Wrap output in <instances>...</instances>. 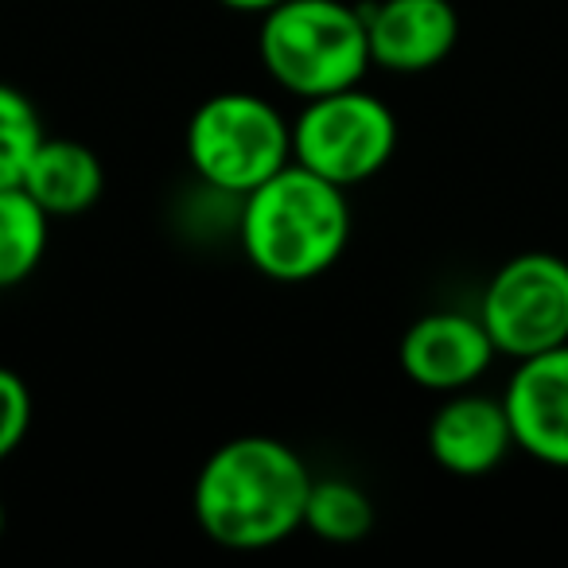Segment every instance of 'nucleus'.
Listing matches in <instances>:
<instances>
[{
  "mask_svg": "<svg viewBox=\"0 0 568 568\" xmlns=\"http://www.w3.org/2000/svg\"><path fill=\"white\" fill-rule=\"evenodd\" d=\"M312 471L293 444L237 436L214 448L195 475L191 506L214 545L234 552L273 549L304 526Z\"/></svg>",
  "mask_w": 568,
  "mask_h": 568,
  "instance_id": "1",
  "label": "nucleus"
},
{
  "mask_svg": "<svg viewBox=\"0 0 568 568\" xmlns=\"http://www.w3.org/2000/svg\"><path fill=\"white\" fill-rule=\"evenodd\" d=\"M237 237L257 273L281 284H301L327 273L351 237L347 187L288 164L242 199Z\"/></svg>",
  "mask_w": 568,
  "mask_h": 568,
  "instance_id": "2",
  "label": "nucleus"
},
{
  "mask_svg": "<svg viewBox=\"0 0 568 568\" xmlns=\"http://www.w3.org/2000/svg\"><path fill=\"white\" fill-rule=\"evenodd\" d=\"M257 55L268 79L304 102L358 87L374 63L366 12L347 0H281L261 17Z\"/></svg>",
  "mask_w": 568,
  "mask_h": 568,
  "instance_id": "3",
  "label": "nucleus"
},
{
  "mask_svg": "<svg viewBox=\"0 0 568 568\" xmlns=\"http://www.w3.org/2000/svg\"><path fill=\"white\" fill-rule=\"evenodd\" d=\"M187 164L211 191L245 199L293 164V125L257 94H214L187 121Z\"/></svg>",
  "mask_w": 568,
  "mask_h": 568,
  "instance_id": "4",
  "label": "nucleus"
},
{
  "mask_svg": "<svg viewBox=\"0 0 568 568\" xmlns=\"http://www.w3.org/2000/svg\"><path fill=\"white\" fill-rule=\"evenodd\" d=\"M397 149V118L358 87L312 98L293 121V160L339 187L378 175Z\"/></svg>",
  "mask_w": 568,
  "mask_h": 568,
  "instance_id": "5",
  "label": "nucleus"
},
{
  "mask_svg": "<svg viewBox=\"0 0 568 568\" xmlns=\"http://www.w3.org/2000/svg\"><path fill=\"white\" fill-rule=\"evenodd\" d=\"M479 320L495 351L514 363L568 343V261L557 253H518L487 281Z\"/></svg>",
  "mask_w": 568,
  "mask_h": 568,
  "instance_id": "6",
  "label": "nucleus"
},
{
  "mask_svg": "<svg viewBox=\"0 0 568 568\" xmlns=\"http://www.w3.org/2000/svg\"><path fill=\"white\" fill-rule=\"evenodd\" d=\"M495 339L479 312H428L402 335V371L433 394L471 389L495 363Z\"/></svg>",
  "mask_w": 568,
  "mask_h": 568,
  "instance_id": "7",
  "label": "nucleus"
},
{
  "mask_svg": "<svg viewBox=\"0 0 568 568\" xmlns=\"http://www.w3.org/2000/svg\"><path fill=\"white\" fill-rule=\"evenodd\" d=\"M503 405L510 413L514 448L568 471V343L521 358Z\"/></svg>",
  "mask_w": 568,
  "mask_h": 568,
  "instance_id": "8",
  "label": "nucleus"
},
{
  "mask_svg": "<svg viewBox=\"0 0 568 568\" xmlns=\"http://www.w3.org/2000/svg\"><path fill=\"white\" fill-rule=\"evenodd\" d=\"M374 67L394 74H420L440 67L459 40L452 0H378L363 4Z\"/></svg>",
  "mask_w": 568,
  "mask_h": 568,
  "instance_id": "9",
  "label": "nucleus"
},
{
  "mask_svg": "<svg viewBox=\"0 0 568 568\" xmlns=\"http://www.w3.org/2000/svg\"><path fill=\"white\" fill-rule=\"evenodd\" d=\"M510 448L514 428L503 397L459 389L436 409L433 425H428V452L444 471L459 475V479L490 475L510 456Z\"/></svg>",
  "mask_w": 568,
  "mask_h": 568,
  "instance_id": "10",
  "label": "nucleus"
},
{
  "mask_svg": "<svg viewBox=\"0 0 568 568\" xmlns=\"http://www.w3.org/2000/svg\"><path fill=\"white\" fill-rule=\"evenodd\" d=\"M20 187L51 214V219H71L82 214L102 199L105 172L102 160L90 144L71 141V136H43L28 164Z\"/></svg>",
  "mask_w": 568,
  "mask_h": 568,
  "instance_id": "11",
  "label": "nucleus"
},
{
  "mask_svg": "<svg viewBox=\"0 0 568 568\" xmlns=\"http://www.w3.org/2000/svg\"><path fill=\"white\" fill-rule=\"evenodd\" d=\"M51 214L24 187H0V288H17L48 253Z\"/></svg>",
  "mask_w": 568,
  "mask_h": 568,
  "instance_id": "12",
  "label": "nucleus"
},
{
  "mask_svg": "<svg viewBox=\"0 0 568 568\" xmlns=\"http://www.w3.org/2000/svg\"><path fill=\"white\" fill-rule=\"evenodd\" d=\"M304 526L327 545H358L374 529V503L351 479H316L304 506Z\"/></svg>",
  "mask_w": 568,
  "mask_h": 568,
  "instance_id": "13",
  "label": "nucleus"
},
{
  "mask_svg": "<svg viewBox=\"0 0 568 568\" xmlns=\"http://www.w3.org/2000/svg\"><path fill=\"white\" fill-rule=\"evenodd\" d=\"M43 136L48 133L32 98L0 82V187H20Z\"/></svg>",
  "mask_w": 568,
  "mask_h": 568,
  "instance_id": "14",
  "label": "nucleus"
},
{
  "mask_svg": "<svg viewBox=\"0 0 568 568\" xmlns=\"http://www.w3.org/2000/svg\"><path fill=\"white\" fill-rule=\"evenodd\" d=\"M32 428V389L17 371L0 366V464L28 440Z\"/></svg>",
  "mask_w": 568,
  "mask_h": 568,
  "instance_id": "15",
  "label": "nucleus"
},
{
  "mask_svg": "<svg viewBox=\"0 0 568 568\" xmlns=\"http://www.w3.org/2000/svg\"><path fill=\"white\" fill-rule=\"evenodd\" d=\"M226 9H234V12H253V17H265L268 9H276L281 0H222Z\"/></svg>",
  "mask_w": 568,
  "mask_h": 568,
  "instance_id": "16",
  "label": "nucleus"
},
{
  "mask_svg": "<svg viewBox=\"0 0 568 568\" xmlns=\"http://www.w3.org/2000/svg\"><path fill=\"white\" fill-rule=\"evenodd\" d=\"M0 534H4V498H0Z\"/></svg>",
  "mask_w": 568,
  "mask_h": 568,
  "instance_id": "17",
  "label": "nucleus"
}]
</instances>
